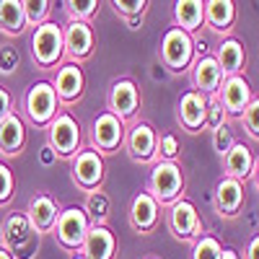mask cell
<instances>
[{
	"label": "cell",
	"mask_w": 259,
	"mask_h": 259,
	"mask_svg": "<svg viewBox=\"0 0 259 259\" xmlns=\"http://www.w3.org/2000/svg\"><path fill=\"white\" fill-rule=\"evenodd\" d=\"M184 189L182 168L174 161H158L148 177V194L158 205H174Z\"/></svg>",
	"instance_id": "6da1fadb"
},
{
	"label": "cell",
	"mask_w": 259,
	"mask_h": 259,
	"mask_svg": "<svg viewBox=\"0 0 259 259\" xmlns=\"http://www.w3.org/2000/svg\"><path fill=\"white\" fill-rule=\"evenodd\" d=\"M31 55L41 68H52L57 65L65 55V36H62V26L45 21L41 26L34 29L31 34Z\"/></svg>",
	"instance_id": "7a4b0ae2"
},
{
	"label": "cell",
	"mask_w": 259,
	"mask_h": 259,
	"mask_svg": "<svg viewBox=\"0 0 259 259\" xmlns=\"http://www.w3.org/2000/svg\"><path fill=\"white\" fill-rule=\"evenodd\" d=\"M24 109L34 124H39V127L50 124L57 117V94L52 89V83H47V80L34 83L24 99Z\"/></svg>",
	"instance_id": "3957f363"
},
{
	"label": "cell",
	"mask_w": 259,
	"mask_h": 259,
	"mask_svg": "<svg viewBox=\"0 0 259 259\" xmlns=\"http://www.w3.org/2000/svg\"><path fill=\"white\" fill-rule=\"evenodd\" d=\"M89 231H91V221L83 207H68L65 212L57 215L55 233H57V241L65 249H80Z\"/></svg>",
	"instance_id": "277c9868"
},
{
	"label": "cell",
	"mask_w": 259,
	"mask_h": 259,
	"mask_svg": "<svg viewBox=\"0 0 259 259\" xmlns=\"http://www.w3.org/2000/svg\"><path fill=\"white\" fill-rule=\"evenodd\" d=\"M80 145V124L70 112H57V117L50 122V148L57 156L70 158L78 153Z\"/></svg>",
	"instance_id": "5b68a950"
},
{
	"label": "cell",
	"mask_w": 259,
	"mask_h": 259,
	"mask_svg": "<svg viewBox=\"0 0 259 259\" xmlns=\"http://www.w3.org/2000/svg\"><path fill=\"white\" fill-rule=\"evenodd\" d=\"M192 52H194V41L187 31L182 29H168L161 39V60L168 70H184L192 62Z\"/></svg>",
	"instance_id": "8992f818"
},
{
	"label": "cell",
	"mask_w": 259,
	"mask_h": 259,
	"mask_svg": "<svg viewBox=\"0 0 259 259\" xmlns=\"http://www.w3.org/2000/svg\"><path fill=\"white\" fill-rule=\"evenodd\" d=\"M73 179L83 189H99L104 182V161L96 150H80L73 158Z\"/></svg>",
	"instance_id": "52a82bcc"
},
{
	"label": "cell",
	"mask_w": 259,
	"mask_h": 259,
	"mask_svg": "<svg viewBox=\"0 0 259 259\" xmlns=\"http://www.w3.org/2000/svg\"><path fill=\"white\" fill-rule=\"evenodd\" d=\"M3 249L11 254H21L24 249H34V228L26 221V212H13L3 223Z\"/></svg>",
	"instance_id": "ba28073f"
},
{
	"label": "cell",
	"mask_w": 259,
	"mask_h": 259,
	"mask_svg": "<svg viewBox=\"0 0 259 259\" xmlns=\"http://www.w3.org/2000/svg\"><path fill=\"white\" fill-rule=\"evenodd\" d=\"M91 140L101 153H112L117 150L124 140V124L112 114V112H101L94 119V130H91Z\"/></svg>",
	"instance_id": "9c48e42d"
},
{
	"label": "cell",
	"mask_w": 259,
	"mask_h": 259,
	"mask_svg": "<svg viewBox=\"0 0 259 259\" xmlns=\"http://www.w3.org/2000/svg\"><path fill=\"white\" fill-rule=\"evenodd\" d=\"M140 106V94H138V85L130 80V78H122L112 85L109 91V112L124 122V119H133L135 112Z\"/></svg>",
	"instance_id": "30bf717a"
},
{
	"label": "cell",
	"mask_w": 259,
	"mask_h": 259,
	"mask_svg": "<svg viewBox=\"0 0 259 259\" xmlns=\"http://www.w3.org/2000/svg\"><path fill=\"white\" fill-rule=\"evenodd\" d=\"M158 138L153 133V127L145 124V122H135L127 133V150H130V158L138 161V163H148L153 161L158 153Z\"/></svg>",
	"instance_id": "8fae6325"
},
{
	"label": "cell",
	"mask_w": 259,
	"mask_h": 259,
	"mask_svg": "<svg viewBox=\"0 0 259 259\" xmlns=\"http://www.w3.org/2000/svg\"><path fill=\"white\" fill-rule=\"evenodd\" d=\"M62 36H65V52L73 60L80 62L94 52V31L91 24H85V21H70L62 29Z\"/></svg>",
	"instance_id": "7c38bea8"
},
{
	"label": "cell",
	"mask_w": 259,
	"mask_h": 259,
	"mask_svg": "<svg viewBox=\"0 0 259 259\" xmlns=\"http://www.w3.org/2000/svg\"><path fill=\"white\" fill-rule=\"evenodd\" d=\"M218 99L228 114H244V109L251 104V89L241 75H228L223 89H218Z\"/></svg>",
	"instance_id": "4fadbf2b"
},
{
	"label": "cell",
	"mask_w": 259,
	"mask_h": 259,
	"mask_svg": "<svg viewBox=\"0 0 259 259\" xmlns=\"http://www.w3.org/2000/svg\"><path fill=\"white\" fill-rule=\"evenodd\" d=\"M83 85H85L83 70L78 68L75 62H68V65H62V68L57 70L52 89H55V94H57V101L70 104V101H75V99L83 96Z\"/></svg>",
	"instance_id": "5bb4252c"
},
{
	"label": "cell",
	"mask_w": 259,
	"mask_h": 259,
	"mask_svg": "<svg viewBox=\"0 0 259 259\" xmlns=\"http://www.w3.org/2000/svg\"><path fill=\"white\" fill-rule=\"evenodd\" d=\"M114 249H117L114 233L106 226L96 223V226H91L89 236H85V241L80 246V256H85V259H112Z\"/></svg>",
	"instance_id": "9a60e30c"
},
{
	"label": "cell",
	"mask_w": 259,
	"mask_h": 259,
	"mask_svg": "<svg viewBox=\"0 0 259 259\" xmlns=\"http://www.w3.org/2000/svg\"><path fill=\"white\" fill-rule=\"evenodd\" d=\"M26 221H29V226L36 233L52 231L55 223H57V205H55V200L47 197V194H36V197H31L29 207H26Z\"/></svg>",
	"instance_id": "2e32d148"
},
{
	"label": "cell",
	"mask_w": 259,
	"mask_h": 259,
	"mask_svg": "<svg viewBox=\"0 0 259 259\" xmlns=\"http://www.w3.org/2000/svg\"><path fill=\"white\" fill-rule=\"evenodd\" d=\"M168 223L174 228V233L179 239H192L194 233L200 231V218H197V210L189 200H177L171 205V212H168Z\"/></svg>",
	"instance_id": "e0dca14e"
},
{
	"label": "cell",
	"mask_w": 259,
	"mask_h": 259,
	"mask_svg": "<svg viewBox=\"0 0 259 259\" xmlns=\"http://www.w3.org/2000/svg\"><path fill=\"white\" fill-rule=\"evenodd\" d=\"M207 99L197 91H189L182 96L179 101V122L187 127V130H200L205 122H207Z\"/></svg>",
	"instance_id": "ac0fdd59"
},
{
	"label": "cell",
	"mask_w": 259,
	"mask_h": 259,
	"mask_svg": "<svg viewBox=\"0 0 259 259\" xmlns=\"http://www.w3.org/2000/svg\"><path fill=\"white\" fill-rule=\"evenodd\" d=\"M130 223H133L135 231L148 233L153 231L158 223V202L150 197L148 192H140L133 200V207H130Z\"/></svg>",
	"instance_id": "d6986e66"
},
{
	"label": "cell",
	"mask_w": 259,
	"mask_h": 259,
	"mask_svg": "<svg viewBox=\"0 0 259 259\" xmlns=\"http://www.w3.org/2000/svg\"><path fill=\"white\" fill-rule=\"evenodd\" d=\"M194 89H197V94H215L221 89V80H223V70L218 60H215L212 55L207 57H200L197 65H194Z\"/></svg>",
	"instance_id": "ffe728a7"
},
{
	"label": "cell",
	"mask_w": 259,
	"mask_h": 259,
	"mask_svg": "<svg viewBox=\"0 0 259 259\" xmlns=\"http://www.w3.org/2000/svg\"><path fill=\"white\" fill-rule=\"evenodd\" d=\"M26 143V130L18 114H8L0 122V153L3 156H16Z\"/></svg>",
	"instance_id": "44dd1931"
},
{
	"label": "cell",
	"mask_w": 259,
	"mask_h": 259,
	"mask_svg": "<svg viewBox=\"0 0 259 259\" xmlns=\"http://www.w3.org/2000/svg\"><path fill=\"white\" fill-rule=\"evenodd\" d=\"M241 202H244V187H241V182L231 179V177L221 179L218 187H215V205H218V210L223 215H236L239 207H241Z\"/></svg>",
	"instance_id": "7402d4cb"
},
{
	"label": "cell",
	"mask_w": 259,
	"mask_h": 259,
	"mask_svg": "<svg viewBox=\"0 0 259 259\" xmlns=\"http://www.w3.org/2000/svg\"><path fill=\"white\" fill-rule=\"evenodd\" d=\"M223 163H226V171L231 179H246L251 171H254V156L251 150L244 145V143H233L231 150L223 156Z\"/></svg>",
	"instance_id": "603a6c76"
},
{
	"label": "cell",
	"mask_w": 259,
	"mask_h": 259,
	"mask_svg": "<svg viewBox=\"0 0 259 259\" xmlns=\"http://www.w3.org/2000/svg\"><path fill=\"white\" fill-rule=\"evenodd\" d=\"M174 21H177V29L187 34L197 31L205 21V3H200V0H179L174 6Z\"/></svg>",
	"instance_id": "cb8c5ba5"
},
{
	"label": "cell",
	"mask_w": 259,
	"mask_h": 259,
	"mask_svg": "<svg viewBox=\"0 0 259 259\" xmlns=\"http://www.w3.org/2000/svg\"><path fill=\"white\" fill-rule=\"evenodd\" d=\"M26 29V16L21 0H0V31L6 36H16Z\"/></svg>",
	"instance_id": "d4e9b609"
},
{
	"label": "cell",
	"mask_w": 259,
	"mask_h": 259,
	"mask_svg": "<svg viewBox=\"0 0 259 259\" xmlns=\"http://www.w3.org/2000/svg\"><path fill=\"white\" fill-rule=\"evenodd\" d=\"M215 60H218L221 70H223L226 75H239V70L244 68V60H246L241 41H236V39H223L221 47H218V55H215Z\"/></svg>",
	"instance_id": "484cf974"
},
{
	"label": "cell",
	"mask_w": 259,
	"mask_h": 259,
	"mask_svg": "<svg viewBox=\"0 0 259 259\" xmlns=\"http://www.w3.org/2000/svg\"><path fill=\"white\" fill-rule=\"evenodd\" d=\"M236 18V6L231 0H210L205 3V21L215 31H228Z\"/></svg>",
	"instance_id": "4316f807"
},
{
	"label": "cell",
	"mask_w": 259,
	"mask_h": 259,
	"mask_svg": "<svg viewBox=\"0 0 259 259\" xmlns=\"http://www.w3.org/2000/svg\"><path fill=\"white\" fill-rule=\"evenodd\" d=\"M24 3V16H26V24L31 26H41L47 21L50 11H52V3L50 0H21Z\"/></svg>",
	"instance_id": "83f0119b"
},
{
	"label": "cell",
	"mask_w": 259,
	"mask_h": 259,
	"mask_svg": "<svg viewBox=\"0 0 259 259\" xmlns=\"http://www.w3.org/2000/svg\"><path fill=\"white\" fill-rule=\"evenodd\" d=\"M65 11H68L70 21H85L89 24V18L99 11V0H68Z\"/></svg>",
	"instance_id": "f1b7e54d"
},
{
	"label": "cell",
	"mask_w": 259,
	"mask_h": 259,
	"mask_svg": "<svg viewBox=\"0 0 259 259\" xmlns=\"http://www.w3.org/2000/svg\"><path fill=\"white\" fill-rule=\"evenodd\" d=\"M221 254H223V246L212 236L197 239L194 241V249H192V259H221Z\"/></svg>",
	"instance_id": "f546056e"
},
{
	"label": "cell",
	"mask_w": 259,
	"mask_h": 259,
	"mask_svg": "<svg viewBox=\"0 0 259 259\" xmlns=\"http://www.w3.org/2000/svg\"><path fill=\"white\" fill-rule=\"evenodd\" d=\"M83 210H85V212H91L94 218L99 221V218H104V215H106V210H109V200H106V194H104V192L94 189V192L89 194V205H85Z\"/></svg>",
	"instance_id": "4dcf8cb0"
},
{
	"label": "cell",
	"mask_w": 259,
	"mask_h": 259,
	"mask_svg": "<svg viewBox=\"0 0 259 259\" xmlns=\"http://www.w3.org/2000/svg\"><path fill=\"white\" fill-rule=\"evenodd\" d=\"M114 11L119 13V16H124V18H130V21H133L135 16H143L145 13V0H130V3H124V0H114Z\"/></svg>",
	"instance_id": "1f68e13d"
},
{
	"label": "cell",
	"mask_w": 259,
	"mask_h": 259,
	"mask_svg": "<svg viewBox=\"0 0 259 259\" xmlns=\"http://www.w3.org/2000/svg\"><path fill=\"white\" fill-rule=\"evenodd\" d=\"M241 119H244V124L249 130V135L259 138V99H251V104L244 109Z\"/></svg>",
	"instance_id": "d6a6232c"
},
{
	"label": "cell",
	"mask_w": 259,
	"mask_h": 259,
	"mask_svg": "<svg viewBox=\"0 0 259 259\" xmlns=\"http://www.w3.org/2000/svg\"><path fill=\"white\" fill-rule=\"evenodd\" d=\"M11 194H13V171L6 163H0V205L8 202Z\"/></svg>",
	"instance_id": "836d02e7"
},
{
	"label": "cell",
	"mask_w": 259,
	"mask_h": 259,
	"mask_svg": "<svg viewBox=\"0 0 259 259\" xmlns=\"http://www.w3.org/2000/svg\"><path fill=\"white\" fill-rule=\"evenodd\" d=\"M231 145H233V140H231V130L221 122L218 127H215V150H218L221 156H226L228 150H231Z\"/></svg>",
	"instance_id": "e575fe53"
},
{
	"label": "cell",
	"mask_w": 259,
	"mask_h": 259,
	"mask_svg": "<svg viewBox=\"0 0 259 259\" xmlns=\"http://www.w3.org/2000/svg\"><path fill=\"white\" fill-rule=\"evenodd\" d=\"M161 153H163L166 161H171V158L179 153V140H177L174 135H163V138H161Z\"/></svg>",
	"instance_id": "d590c367"
},
{
	"label": "cell",
	"mask_w": 259,
	"mask_h": 259,
	"mask_svg": "<svg viewBox=\"0 0 259 259\" xmlns=\"http://www.w3.org/2000/svg\"><path fill=\"white\" fill-rule=\"evenodd\" d=\"M8 114H13L11 112V94L6 91V85H0V122H3Z\"/></svg>",
	"instance_id": "8d00e7d4"
},
{
	"label": "cell",
	"mask_w": 259,
	"mask_h": 259,
	"mask_svg": "<svg viewBox=\"0 0 259 259\" xmlns=\"http://www.w3.org/2000/svg\"><path fill=\"white\" fill-rule=\"evenodd\" d=\"M246 259H259V236L249 241V249H246Z\"/></svg>",
	"instance_id": "74e56055"
},
{
	"label": "cell",
	"mask_w": 259,
	"mask_h": 259,
	"mask_svg": "<svg viewBox=\"0 0 259 259\" xmlns=\"http://www.w3.org/2000/svg\"><path fill=\"white\" fill-rule=\"evenodd\" d=\"M221 259H239V254H236V251H231V249H223Z\"/></svg>",
	"instance_id": "f35d334b"
},
{
	"label": "cell",
	"mask_w": 259,
	"mask_h": 259,
	"mask_svg": "<svg viewBox=\"0 0 259 259\" xmlns=\"http://www.w3.org/2000/svg\"><path fill=\"white\" fill-rule=\"evenodd\" d=\"M0 259H16V256H13L8 249H3V246H0Z\"/></svg>",
	"instance_id": "ab89813d"
},
{
	"label": "cell",
	"mask_w": 259,
	"mask_h": 259,
	"mask_svg": "<svg viewBox=\"0 0 259 259\" xmlns=\"http://www.w3.org/2000/svg\"><path fill=\"white\" fill-rule=\"evenodd\" d=\"M251 174H254V182L259 187V161H254V171H251Z\"/></svg>",
	"instance_id": "60d3db41"
},
{
	"label": "cell",
	"mask_w": 259,
	"mask_h": 259,
	"mask_svg": "<svg viewBox=\"0 0 259 259\" xmlns=\"http://www.w3.org/2000/svg\"><path fill=\"white\" fill-rule=\"evenodd\" d=\"M75 259H85V256H80V254H78V256H75Z\"/></svg>",
	"instance_id": "b9f144b4"
}]
</instances>
